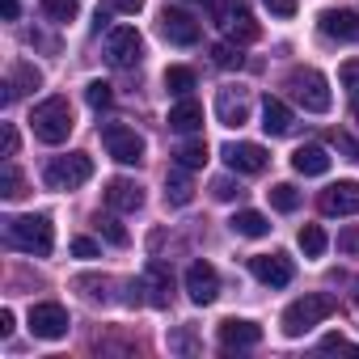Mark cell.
<instances>
[{
	"instance_id": "cell-1",
	"label": "cell",
	"mask_w": 359,
	"mask_h": 359,
	"mask_svg": "<svg viewBox=\"0 0 359 359\" xmlns=\"http://www.w3.org/2000/svg\"><path fill=\"white\" fill-rule=\"evenodd\" d=\"M5 241L22 254L47 258L55 250V229L47 216H13V220H5Z\"/></svg>"
},
{
	"instance_id": "cell-2",
	"label": "cell",
	"mask_w": 359,
	"mask_h": 359,
	"mask_svg": "<svg viewBox=\"0 0 359 359\" xmlns=\"http://www.w3.org/2000/svg\"><path fill=\"white\" fill-rule=\"evenodd\" d=\"M330 313H338V296H330V292H309V296H300V300H292V304L283 309V334H287V338H300V334H309L313 325H321Z\"/></svg>"
},
{
	"instance_id": "cell-3",
	"label": "cell",
	"mask_w": 359,
	"mask_h": 359,
	"mask_svg": "<svg viewBox=\"0 0 359 359\" xmlns=\"http://www.w3.org/2000/svg\"><path fill=\"white\" fill-rule=\"evenodd\" d=\"M30 127H34V135H39L43 144H64V140L72 135V127H76L68 97H47V102H39L34 114H30Z\"/></svg>"
},
{
	"instance_id": "cell-4",
	"label": "cell",
	"mask_w": 359,
	"mask_h": 359,
	"mask_svg": "<svg viewBox=\"0 0 359 359\" xmlns=\"http://www.w3.org/2000/svg\"><path fill=\"white\" fill-rule=\"evenodd\" d=\"M93 177V161L85 156V152H68V156H55L47 169H43V182L51 187V191H76V187H85Z\"/></svg>"
},
{
	"instance_id": "cell-5",
	"label": "cell",
	"mask_w": 359,
	"mask_h": 359,
	"mask_svg": "<svg viewBox=\"0 0 359 359\" xmlns=\"http://www.w3.org/2000/svg\"><path fill=\"white\" fill-rule=\"evenodd\" d=\"M287 89H292V97L304 106V110H313V114H325L330 110V85H325V76L317 72V68H296L292 76H287Z\"/></svg>"
},
{
	"instance_id": "cell-6",
	"label": "cell",
	"mask_w": 359,
	"mask_h": 359,
	"mask_svg": "<svg viewBox=\"0 0 359 359\" xmlns=\"http://www.w3.org/2000/svg\"><path fill=\"white\" fill-rule=\"evenodd\" d=\"M140 55H144V39H140L135 26H114V30L106 34V60H110L114 68H135Z\"/></svg>"
},
{
	"instance_id": "cell-7",
	"label": "cell",
	"mask_w": 359,
	"mask_h": 359,
	"mask_svg": "<svg viewBox=\"0 0 359 359\" xmlns=\"http://www.w3.org/2000/svg\"><path fill=\"white\" fill-rule=\"evenodd\" d=\"M102 144H106V152L118 165H140L144 161V140L131 127H123V123H106L102 127Z\"/></svg>"
},
{
	"instance_id": "cell-8",
	"label": "cell",
	"mask_w": 359,
	"mask_h": 359,
	"mask_svg": "<svg viewBox=\"0 0 359 359\" xmlns=\"http://www.w3.org/2000/svg\"><path fill=\"white\" fill-rule=\"evenodd\" d=\"M30 334H34V338H47V342L64 338V334H68V309L55 304V300L34 304V309H30Z\"/></svg>"
},
{
	"instance_id": "cell-9",
	"label": "cell",
	"mask_w": 359,
	"mask_h": 359,
	"mask_svg": "<svg viewBox=\"0 0 359 359\" xmlns=\"http://www.w3.org/2000/svg\"><path fill=\"white\" fill-rule=\"evenodd\" d=\"M250 271H254V279L266 283V287H287L292 275H296V266H292L287 254H258V258H250Z\"/></svg>"
},
{
	"instance_id": "cell-10",
	"label": "cell",
	"mask_w": 359,
	"mask_h": 359,
	"mask_svg": "<svg viewBox=\"0 0 359 359\" xmlns=\"http://www.w3.org/2000/svg\"><path fill=\"white\" fill-rule=\"evenodd\" d=\"M224 161H229V169L233 173H262L266 169V148L262 144H250V140H237V144H224V152H220Z\"/></svg>"
},
{
	"instance_id": "cell-11",
	"label": "cell",
	"mask_w": 359,
	"mask_h": 359,
	"mask_svg": "<svg viewBox=\"0 0 359 359\" xmlns=\"http://www.w3.org/2000/svg\"><path fill=\"white\" fill-rule=\"evenodd\" d=\"M187 296L195 300V304H212L216 296H220V275H216V266L212 262H191V271H187Z\"/></svg>"
},
{
	"instance_id": "cell-12",
	"label": "cell",
	"mask_w": 359,
	"mask_h": 359,
	"mask_svg": "<svg viewBox=\"0 0 359 359\" xmlns=\"http://www.w3.org/2000/svg\"><path fill=\"white\" fill-rule=\"evenodd\" d=\"M161 34L173 47H195L199 43V22L191 13H182V9H165L161 13Z\"/></svg>"
},
{
	"instance_id": "cell-13",
	"label": "cell",
	"mask_w": 359,
	"mask_h": 359,
	"mask_svg": "<svg viewBox=\"0 0 359 359\" xmlns=\"http://www.w3.org/2000/svg\"><path fill=\"white\" fill-rule=\"evenodd\" d=\"M216 114H220V123L224 127H245L250 123V93L245 89H220L216 93Z\"/></svg>"
},
{
	"instance_id": "cell-14",
	"label": "cell",
	"mask_w": 359,
	"mask_h": 359,
	"mask_svg": "<svg viewBox=\"0 0 359 359\" xmlns=\"http://www.w3.org/2000/svg\"><path fill=\"white\" fill-rule=\"evenodd\" d=\"M258 342H262V325H254V321H245V317L220 321V346H229V351H250V346H258Z\"/></svg>"
},
{
	"instance_id": "cell-15",
	"label": "cell",
	"mask_w": 359,
	"mask_h": 359,
	"mask_svg": "<svg viewBox=\"0 0 359 359\" xmlns=\"http://www.w3.org/2000/svg\"><path fill=\"white\" fill-rule=\"evenodd\" d=\"M317 26H321L325 39H338V43H355L359 39V13L355 9H325L317 18Z\"/></svg>"
},
{
	"instance_id": "cell-16",
	"label": "cell",
	"mask_w": 359,
	"mask_h": 359,
	"mask_svg": "<svg viewBox=\"0 0 359 359\" xmlns=\"http://www.w3.org/2000/svg\"><path fill=\"white\" fill-rule=\"evenodd\" d=\"M144 300L152 304V309H165L169 304V292H173V271L161 262V258H152L148 262V271H144Z\"/></svg>"
},
{
	"instance_id": "cell-17",
	"label": "cell",
	"mask_w": 359,
	"mask_h": 359,
	"mask_svg": "<svg viewBox=\"0 0 359 359\" xmlns=\"http://www.w3.org/2000/svg\"><path fill=\"white\" fill-rule=\"evenodd\" d=\"M321 212L325 216H355L359 212V182H334V187H325Z\"/></svg>"
},
{
	"instance_id": "cell-18",
	"label": "cell",
	"mask_w": 359,
	"mask_h": 359,
	"mask_svg": "<svg viewBox=\"0 0 359 359\" xmlns=\"http://www.w3.org/2000/svg\"><path fill=\"white\" fill-rule=\"evenodd\" d=\"M106 208L114 212H140L144 208V187L131 177H110L106 182Z\"/></svg>"
},
{
	"instance_id": "cell-19",
	"label": "cell",
	"mask_w": 359,
	"mask_h": 359,
	"mask_svg": "<svg viewBox=\"0 0 359 359\" xmlns=\"http://www.w3.org/2000/svg\"><path fill=\"white\" fill-rule=\"evenodd\" d=\"M292 127H296V114L287 110V102L266 97L262 102V131L266 135H292Z\"/></svg>"
},
{
	"instance_id": "cell-20",
	"label": "cell",
	"mask_w": 359,
	"mask_h": 359,
	"mask_svg": "<svg viewBox=\"0 0 359 359\" xmlns=\"http://www.w3.org/2000/svg\"><path fill=\"white\" fill-rule=\"evenodd\" d=\"M292 169L304 173V177H321V173L330 169V152H325L321 144H304V148L292 152Z\"/></svg>"
},
{
	"instance_id": "cell-21",
	"label": "cell",
	"mask_w": 359,
	"mask_h": 359,
	"mask_svg": "<svg viewBox=\"0 0 359 359\" xmlns=\"http://www.w3.org/2000/svg\"><path fill=\"white\" fill-rule=\"evenodd\" d=\"M169 127H173V131H182V135L199 131V127H203V106H199L195 97H182V102L169 110Z\"/></svg>"
},
{
	"instance_id": "cell-22",
	"label": "cell",
	"mask_w": 359,
	"mask_h": 359,
	"mask_svg": "<svg viewBox=\"0 0 359 359\" xmlns=\"http://www.w3.org/2000/svg\"><path fill=\"white\" fill-rule=\"evenodd\" d=\"M39 85H43V72H39L34 64H18V68H13V81L5 85V97H0V102L13 106L22 93H30V89H39Z\"/></svg>"
},
{
	"instance_id": "cell-23",
	"label": "cell",
	"mask_w": 359,
	"mask_h": 359,
	"mask_svg": "<svg viewBox=\"0 0 359 359\" xmlns=\"http://www.w3.org/2000/svg\"><path fill=\"white\" fill-rule=\"evenodd\" d=\"M195 199V182L187 177V169L177 165L173 173H165V203H173V208H187Z\"/></svg>"
},
{
	"instance_id": "cell-24",
	"label": "cell",
	"mask_w": 359,
	"mask_h": 359,
	"mask_svg": "<svg viewBox=\"0 0 359 359\" xmlns=\"http://www.w3.org/2000/svg\"><path fill=\"white\" fill-rule=\"evenodd\" d=\"M262 30H258V22H254V13L245 9V5H237L233 9V18H229V39L237 43V47H245V43H254Z\"/></svg>"
},
{
	"instance_id": "cell-25",
	"label": "cell",
	"mask_w": 359,
	"mask_h": 359,
	"mask_svg": "<svg viewBox=\"0 0 359 359\" xmlns=\"http://www.w3.org/2000/svg\"><path fill=\"white\" fill-rule=\"evenodd\" d=\"M233 233L237 237H266L271 233V220L262 212H237L233 216Z\"/></svg>"
},
{
	"instance_id": "cell-26",
	"label": "cell",
	"mask_w": 359,
	"mask_h": 359,
	"mask_svg": "<svg viewBox=\"0 0 359 359\" xmlns=\"http://www.w3.org/2000/svg\"><path fill=\"white\" fill-rule=\"evenodd\" d=\"M165 89H169L173 97H191V89H195V72H191V68H182V64L165 68Z\"/></svg>"
},
{
	"instance_id": "cell-27",
	"label": "cell",
	"mask_w": 359,
	"mask_h": 359,
	"mask_svg": "<svg viewBox=\"0 0 359 359\" xmlns=\"http://www.w3.org/2000/svg\"><path fill=\"white\" fill-rule=\"evenodd\" d=\"M266 199H271L275 212H296V208H300V191H296L292 182H275V187L266 191Z\"/></svg>"
},
{
	"instance_id": "cell-28",
	"label": "cell",
	"mask_w": 359,
	"mask_h": 359,
	"mask_svg": "<svg viewBox=\"0 0 359 359\" xmlns=\"http://www.w3.org/2000/svg\"><path fill=\"white\" fill-rule=\"evenodd\" d=\"M173 161L182 165V169H203V161H208V144H203V140H187L182 148L173 152Z\"/></svg>"
},
{
	"instance_id": "cell-29",
	"label": "cell",
	"mask_w": 359,
	"mask_h": 359,
	"mask_svg": "<svg viewBox=\"0 0 359 359\" xmlns=\"http://www.w3.org/2000/svg\"><path fill=\"white\" fill-rule=\"evenodd\" d=\"M296 241H300V250H304V258H321V254H325V245H330V241H325V233H321L317 224H304Z\"/></svg>"
},
{
	"instance_id": "cell-30",
	"label": "cell",
	"mask_w": 359,
	"mask_h": 359,
	"mask_svg": "<svg viewBox=\"0 0 359 359\" xmlns=\"http://www.w3.org/2000/svg\"><path fill=\"white\" fill-rule=\"evenodd\" d=\"M212 60H216V68H241L245 64V55L237 51V43H216L212 47Z\"/></svg>"
},
{
	"instance_id": "cell-31",
	"label": "cell",
	"mask_w": 359,
	"mask_h": 359,
	"mask_svg": "<svg viewBox=\"0 0 359 359\" xmlns=\"http://www.w3.org/2000/svg\"><path fill=\"white\" fill-rule=\"evenodd\" d=\"M43 13L51 22H76V0H43Z\"/></svg>"
},
{
	"instance_id": "cell-32",
	"label": "cell",
	"mask_w": 359,
	"mask_h": 359,
	"mask_svg": "<svg viewBox=\"0 0 359 359\" xmlns=\"http://www.w3.org/2000/svg\"><path fill=\"white\" fill-rule=\"evenodd\" d=\"M110 97H114V93H110V85H106V81H89V85H85V102H89L93 110H106V106H110Z\"/></svg>"
},
{
	"instance_id": "cell-33",
	"label": "cell",
	"mask_w": 359,
	"mask_h": 359,
	"mask_svg": "<svg viewBox=\"0 0 359 359\" xmlns=\"http://www.w3.org/2000/svg\"><path fill=\"white\" fill-rule=\"evenodd\" d=\"M97 233H102L110 245H127V229H123L114 216H97Z\"/></svg>"
},
{
	"instance_id": "cell-34",
	"label": "cell",
	"mask_w": 359,
	"mask_h": 359,
	"mask_svg": "<svg viewBox=\"0 0 359 359\" xmlns=\"http://www.w3.org/2000/svg\"><path fill=\"white\" fill-rule=\"evenodd\" d=\"M0 195H5V199H18L22 195V173H18V165L0 169Z\"/></svg>"
},
{
	"instance_id": "cell-35",
	"label": "cell",
	"mask_w": 359,
	"mask_h": 359,
	"mask_svg": "<svg viewBox=\"0 0 359 359\" xmlns=\"http://www.w3.org/2000/svg\"><path fill=\"white\" fill-rule=\"evenodd\" d=\"M338 81H342V89H346L351 97H359V60H346V64L338 68Z\"/></svg>"
},
{
	"instance_id": "cell-36",
	"label": "cell",
	"mask_w": 359,
	"mask_h": 359,
	"mask_svg": "<svg viewBox=\"0 0 359 359\" xmlns=\"http://www.w3.org/2000/svg\"><path fill=\"white\" fill-rule=\"evenodd\" d=\"M212 195H216L220 203H229V199H237V195H241V187L233 182V177H216V182H212Z\"/></svg>"
},
{
	"instance_id": "cell-37",
	"label": "cell",
	"mask_w": 359,
	"mask_h": 359,
	"mask_svg": "<svg viewBox=\"0 0 359 359\" xmlns=\"http://www.w3.org/2000/svg\"><path fill=\"white\" fill-rule=\"evenodd\" d=\"M144 9V0H102V13H140Z\"/></svg>"
},
{
	"instance_id": "cell-38",
	"label": "cell",
	"mask_w": 359,
	"mask_h": 359,
	"mask_svg": "<svg viewBox=\"0 0 359 359\" xmlns=\"http://www.w3.org/2000/svg\"><path fill=\"white\" fill-rule=\"evenodd\" d=\"M338 250H342V254H359V229H355V224L338 233Z\"/></svg>"
},
{
	"instance_id": "cell-39",
	"label": "cell",
	"mask_w": 359,
	"mask_h": 359,
	"mask_svg": "<svg viewBox=\"0 0 359 359\" xmlns=\"http://www.w3.org/2000/svg\"><path fill=\"white\" fill-rule=\"evenodd\" d=\"M72 254H76V258H97L102 250H97V241H89V237H76V241H72Z\"/></svg>"
},
{
	"instance_id": "cell-40",
	"label": "cell",
	"mask_w": 359,
	"mask_h": 359,
	"mask_svg": "<svg viewBox=\"0 0 359 359\" xmlns=\"http://www.w3.org/2000/svg\"><path fill=\"white\" fill-rule=\"evenodd\" d=\"M266 9L275 18H296V0H266Z\"/></svg>"
},
{
	"instance_id": "cell-41",
	"label": "cell",
	"mask_w": 359,
	"mask_h": 359,
	"mask_svg": "<svg viewBox=\"0 0 359 359\" xmlns=\"http://www.w3.org/2000/svg\"><path fill=\"white\" fill-rule=\"evenodd\" d=\"M0 140H5V156H18V131H13V123L0 127Z\"/></svg>"
},
{
	"instance_id": "cell-42",
	"label": "cell",
	"mask_w": 359,
	"mask_h": 359,
	"mask_svg": "<svg viewBox=\"0 0 359 359\" xmlns=\"http://www.w3.org/2000/svg\"><path fill=\"white\" fill-rule=\"evenodd\" d=\"M321 351H351V338H342V334H325V338H321Z\"/></svg>"
},
{
	"instance_id": "cell-43",
	"label": "cell",
	"mask_w": 359,
	"mask_h": 359,
	"mask_svg": "<svg viewBox=\"0 0 359 359\" xmlns=\"http://www.w3.org/2000/svg\"><path fill=\"white\" fill-rule=\"evenodd\" d=\"M338 152H346L351 161H359V140H351V135H338Z\"/></svg>"
},
{
	"instance_id": "cell-44",
	"label": "cell",
	"mask_w": 359,
	"mask_h": 359,
	"mask_svg": "<svg viewBox=\"0 0 359 359\" xmlns=\"http://www.w3.org/2000/svg\"><path fill=\"white\" fill-rule=\"evenodd\" d=\"M0 334H13V309H0Z\"/></svg>"
},
{
	"instance_id": "cell-45",
	"label": "cell",
	"mask_w": 359,
	"mask_h": 359,
	"mask_svg": "<svg viewBox=\"0 0 359 359\" xmlns=\"http://www.w3.org/2000/svg\"><path fill=\"white\" fill-rule=\"evenodd\" d=\"M0 13H5V22H18V0H0Z\"/></svg>"
},
{
	"instance_id": "cell-46",
	"label": "cell",
	"mask_w": 359,
	"mask_h": 359,
	"mask_svg": "<svg viewBox=\"0 0 359 359\" xmlns=\"http://www.w3.org/2000/svg\"><path fill=\"white\" fill-rule=\"evenodd\" d=\"M355 123H359V110H355Z\"/></svg>"
}]
</instances>
